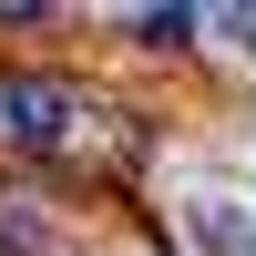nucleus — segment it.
<instances>
[{
    "label": "nucleus",
    "mask_w": 256,
    "mask_h": 256,
    "mask_svg": "<svg viewBox=\"0 0 256 256\" xmlns=\"http://www.w3.org/2000/svg\"><path fill=\"white\" fill-rule=\"evenodd\" d=\"M0 123H10L20 144H52L62 123H72V92H62V82H10V92H0Z\"/></svg>",
    "instance_id": "nucleus-1"
},
{
    "label": "nucleus",
    "mask_w": 256,
    "mask_h": 256,
    "mask_svg": "<svg viewBox=\"0 0 256 256\" xmlns=\"http://www.w3.org/2000/svg\"><path fill=\"white\" fill-rule=\"evenodd\" d=\"M184 236H195L205 256H236V236H246V216H236L226 195H195V205H184Z\"/></svg>",
    "instance_id": "nucleus-2"
}]
</instances>
